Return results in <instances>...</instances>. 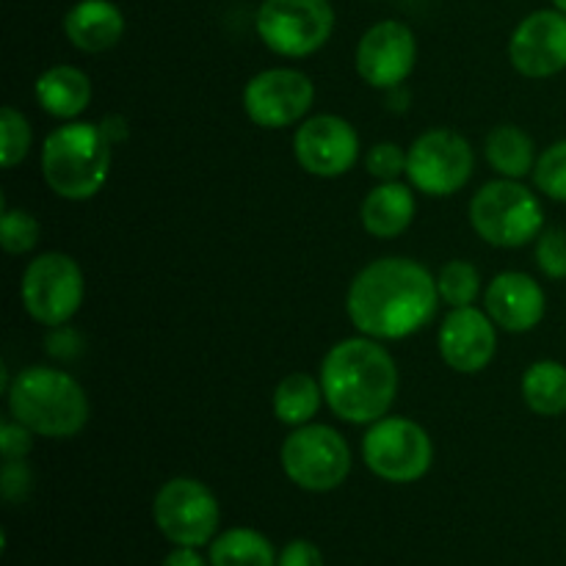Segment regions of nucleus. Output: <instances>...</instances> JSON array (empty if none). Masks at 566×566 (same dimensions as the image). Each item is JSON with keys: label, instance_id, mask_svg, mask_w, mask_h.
Listing matches in <instances>:
<instances>
[{"label": "nucleus", "instance_id": "f257e3e1", "mask_svg": "<svg viewBox=\"0 0 566 566\" xmlns=\"http://www.w3.org/2000/svg\"><path fill=\"white\" fill-rule=\"evenodd\" d=\"M440 307L437 280L409 258H385L365 265L348 287L346 310L363 335L403 340L423 329Z\"/></svg>", "mask_w": 566, "mask_h": 566}, {"label": "nucleus", "instance_id": "f03ea898", "mask_svg": "<svg viewBox=\"0 0 566 566\" xmlns=\"http://www.w3.org/2000/svg\"><path fill=\"white\" fill-rule=\"evenodd\" d=\"M321 390L340 420L357 426L376 423L396 401V359L374 337H348L332 346L324 357Z\"/></svg>", "mask_w": 566, "mask_h": 566}, {"label": "nucleus", "instance_id": "7ed1b4c3", "mask_svg": "<svg viewBox=\"0 0 566 566\" xmlns=\"http://www.w3.org/2000/svg\"><path fill=\"white\" fill-rule=\"evenodd\" d=\"M11 418L39 437H75L88 423V398L70 374L55 368L20 370L9 385Z\"/></svg>", "mask_w": 566, "mask_h": 566}, {"label": "nucleus", "instance_id": "20e7f679", "mask_svg": "<svg viewBox=\"0 0 566 566\" xmlns=\"http://www.w3.org/2000/svg\"><path fill=\"white\" fill-rule=\"evenodd\" d=\"M111 147L103 127L88 122L61 125L44 138L42 175L61 199L83 202L99 193L111 171Z\"/></svg>", "mask_w": 566, "mask_h": 566}, {"label": "nucleus", "instance_id": "39448f33", "mask_svg": "<svg viewBox=\"0 0 566 566\" xmlns=\"http://www.w3.org/2000/svg\"><path fill=\"white\" fill-rule=\"evenodd\" d=\"M470 224L497 249H520L542 235L545 210L539 199L517 180H492L470 202Z\"/></svg>", "mask_w": 566, "mask_h": 566}, {"label": "nucleus", "instance_id": "423d86ee", "mask_svg": "<svg viewBox=\"0 0 566 566\" xmlns=\"http://www.w3.org/2000/svg\"><path fill=\"white\" fill-rule=\"evenodd\" d=\"M282 470L307 492H332L352 473V448L329 426H298L280 451Z\"/></svg>", "mask_w": 566, "mask_h": 566}, {"label": "nucleus", "instance_id": "0eeeda50", "mask_svg": "<svg viewBox=\"0 0 566 566\" xmlns=\"http://www.w3.org/2000/svg\"><path fill=\"white\" fill-rule=\"evenodd\" d=\"M363 459L374 475L390 484H412L431 468L434 446L423 426L407 418H381L363 437Z\"/></svg>", "mask_w": 566, "mask_h": 566}, {"label": "nucleus", "instance_id": "6e6552de", "mask_svg": "<svg viewBox=\"0 0 566 566\" xmlns=\"http://www.w3.org/2000/svg\"><path fill=\"white\" fill-rule=\"evenodd\" d=\"M335 28L329 0H263L258 9V36L269 50L304 59L324 48Z\"/></svg>", "mask_w": 566, "mask_h": 566}, {"label": "nucleus", "instance_id": "1a4fd4ad", "mask_svg": "<svg viewBox=\"0 0 566 566\" xmlns=\"http://www.w3.org/2000/svg\"><path fill=\"white\" fill-rule=\"evenodd\" d=\"M83 293V271L70 254H39L22 274V304L28 315L44 326L66 324L81 310Z\"/></svg>", "mask_w": 566, "mask_h": 566}, {"label": "nucleus", "instance_id": "9d476101", "mask_svg": "<svg viewBox=\"0 0 566 566\" xmlns=\"http://www.w3.org/2000/svg\"><path fill=\"white\" fill-rule=\"evenodd\" d=\"M475 166L473 147L448 127L423 133L407 149V177L420 193L451 197L470 180Z\"/></svg>", "mask_w": 566, "mask_h": 566}, {"label": "nucleus", "instance_id": "9b49d317", "mask_svg": "<svg viewBox=\"0 0 566 566\" xmlns=\"http://www.w3.org/2000/svg\"><path fill=\"white\" fill-rule=\"evenodd\" d=\"M160 534L177 547H202L219 531V501L193 479H171L160 486L153 503Z\"/></svg>", "mask_w": 566, "mask_h": 566}, {"label": "nucleus", "instance_id": "f8f14e48", "mask_svg": "<svg viewBox=\"0 0 566 566\" xmlns=\"http://www.w3.org/2000/svg\"><path fill=\"white\" fill-rule=\"evenodd\" d=\"M313 81L304 72L287 66L260 72L243 88V111L265 130H280L302 122L313 108Z\"/></svg>", "mask_w": 566, "mask_h": 566}, {"label": "nucleus", "instance_id": "ddd939ff", "mask_svg": "<svg viewBox=\"0 0 566 566\" xmlns=\"http://www.w3.org/2000/svg\"><path fill=\"white\" fill-rule=\"evenodd\" d=\"M418 42L412 28L398 20L376 22L357 44V72L368 86L398 88L415 70Z\"/></svg>", "mask_w": 566, "mask_h": 566}, {"label": "nucleus", "instance_id": "4468645a", "mask_svg": "<svg viewBox=\"0 0 566 566\" xmlns=\"http://www.w3.org/2000/svg\"><path fill=\"white\" fill-rule=\"evenodd\" d=\"M296 160L315 177H343L359 155V136L343 116L318 114L302 122L293 138Z\"/></svg>", "mask_w": 566, "mask_h": 566}, {"label": "nucleus", "instance_id": "2eb2a0df", "mask_svg": "<svg viewBox=\"0 0 566 566\" xmlns=\"http://www.w3.org/2000/svg\"><path fill=\"white\" fill-rule=\"evenodd\" d=\"M509 59L525 77H553L566 70V14L542 9L525 17L512 33Z\"/></svg>", "mask_w": 566, "mask_h": 566}, {"label": "nucleus", "instance_id": "dca6fc26", "mask_svg": "<svg viewBox=\"0 0 566 566\" xmlns=\"http://www.w3.org/2000/svg\"><path fill=\"white\" fill-rule=\"evenodd\" d=\"M497 348L495 321L490 313L470 307H453L440 326V354L448 368L459 374H479L492 363Z\"/></svg>", "mask_w": 566, "mask_h": 566}, {"label": "nucleus", "instance_id": "f3484780", "mask_svg": "<svg viewBox=\"0 0 566 566\" xmlns=\"http://www.w3.org/2000/svg\"><path fill=\"white\" fill-rule=\"evenodd\" d=\"M486 313L506 332H531L545 318V291L523 271H503L486 287Z\"/></svg>", "mask_w": 566, "mask_h": 566}, {"label": "nucleus", "instance_id": "a211bd4d", "mask_svg": "<svg viewBox=\"0 0 566 566\" xmlns=\"http://www.w3.org/2000/svg\"><path fill=\"white\" fill-rule=\"evenodd\" d=\"M64 33L83 53H105L125 33V17L108 0H81L66 11Z\"/></svg>", "mask_w": 566, "mask_h": 566}, {"label": "nucleus", "instance_id": "6ab92c4d", "mask_svg": "<svg viewBox=\"0 0 566 566\" xmlns=\"http://www.w3.org/2000/svg\"><path fill=\"white\" fill-rule=\"evenodd\" d=\"M36 94L39 108L48 111L55 119H75L77 114L88 108L92 103V81L77 66H50L36 77Z\"/></svg>", "mask_w": 566, "mask_h": 566}, {"label": "nucleus", "instance_id": "aec40b11", "mask_svg": "<svg viewBox=\"0 0 566 566\" xmlns=\"http://www.w3.org/2000/svg\"><path fill=\"white\" fill-rule=\"evenodd\" d=\"M415 219V193L403 182H381L363 202V227L374 238H398Z\"/></svg>", "mask_w": 566, "mask_h": 566}, {"label": "nucleus", "instance_id": "412c9836", "mask_svg": "<svg viewBox=\"0 0 566 566\" xmlns=\"http://www.w3.org/2000/svg\"><path fill=\"white\" fill-rule=\"evenodd\" d=\"M486 160L501 177L523 180L536 166L534 138L517 125H497L486 136Z\"/></svg>", "mask_w": 566, "mask_h": 566}, {"label": "nucleus", "instance_id": "4be33fe9", "mask_svg": "<svg viewBox=\"0 0 566 566\" xmlns=\"http://www.w3.org/2000/svg\"><path fill=\"white\" fill-rule=\"evenodd\" d=\"M523 401L542 418H558L566 412V365L556 359L534 363L523 374Z\"/></svg>", "mask_w": 566, "mask_h": 566}, {"label": "nucleus", "instance_id": "5701e85b", "mask_svg": "<svg viewBox=\"0 0 566 566\" xmlns=\"http://www.w3.org/2000/svg\"><path fill=\"white\" fill-rule=\"evenodd\" d=\"M210 566H276V553L260 531H224L210 545Z\"/></svg>", "mask_w": 566, "mask_h": 566}, {"label": "nucleus", "instance_id": "b1692460", "mask_svg": "<svg viewBox=\"0 0 566 566\" xmlns=\"http://www.w3.org/2000/svg\"><path fill=\"white\" fill-rule=\"evenodd\" d=\"M321 398H324V390L310 374L285 376L274 390L276 420L285 426H296V429L307 426L318 415Z\"/></svg>", "mask_w": 566, "mask_h": 566}, {"label": "nucleus", "instance_id": "393cba45", "mask_svg": "<svg viewBox=\"0 0 566 566\" xmlns=\"http://www.w3.org/2000/svg\"><path fill=\"white\" fill-rule=\"evenodd\" d=\"M440 298L451 307H470L481 293V274L468 260H451L437 276Z\"/></svg>", "mask_w": 566, "mask_h": 566}, {"label": "nucleus", "instance_id": "a878e982", "mask_svg": "<svg viewBox=\"0 0 566 566\" xmlns=\"http://www.w3.org/2000/svg\"><path fill=\"white\" fill-rule=\"evenodd\" d=\"M31 142L33 133L25 116L11 105H3V111H0V164L6 169L20 164L31 149Z\"/></svg>", "mask_w": 566, "mask_h": 566}, {"label": "nucleus", "instance_id": "bb28decb", "mask_svg": "<svg viewBox=\"0 0 566 566\" xmlns=\"http://www.w3.org/2000/svg\"><path fill=\"white\" fill-rule=\"evenodd\" d=\"M534 182L545 197L553 199V202L566 205V138L564 142L551 144V147L536 158Z\"/></svg>", "mask_w": 566, "mask_h": 566}, {"label": "nucleus", "instance_id": "cd10ccee", "mask_svg": "<svg viewBox=\"0 0 566 566\" xmlns=\"http://www.w3.org/2000/svg\"><path fill=\"white\" fill-rule=\"evenodd\" d=\"M0 243L9 254H25L39 243V221L25 210H11L3 205L0 216Z\"/></svg>", "mask_w": 566, "mask_h": 566}, {"label": "nucleus", "instance_id": "c85d7f7f", "mask_svg": "<svg viewBox=\"0 0 566 566\" xmlns=\"http://www.w3.org/2000/svg\"><path fill=\"white\" fill-rule=\"evenodd\" d=\"M536 263L551 280H566V230L553 227L536 241Z\"/></svg>", "mask_w": 566, "mask_h": 566}, {"label": "nucleus", "instance_id": "c756f323", "mask_svg": "<svg viewBox=\"0 0 566 566\" xmlns=\"http://www.w3.org/2000/svg\"><path fill=\"white\" fill-rule=\"evenodd\" d=\"M365 166H368L370 177H376L381 182H392L407 171V153L398 144L381 142L376 147H370Z\"/></svg>", "mask_w": 566, "mask_h": 566}, {"label": "nucleus", "instance_id": "7c9ffc66", "mask_svg": "<svg viewBox=\"0 0 566 566\" xmlns=\"http://www.w3.org/2000/svg\"><path fill=\"white\" fill-rule=\"evenodd\" d=\"M33 431L25 429L22 423H3L0 426V451H3L6 462L14 459H25L33 448Z\"/></svg>", "mask_w": 566, "mask_h": 566}, {"label": "nucleus", "instance_id": "2f4dec72", "mask_svg": "<svg viewBox=\"0 0 566 566\" xmlns=\"http://www.w3.org/2000/svg\"><path fill=\"white\" fill-rule=\"evenodd\" d=\"M31 470L22 459H14V462H6L3 473H0V490H3L6 501H22L31 490Z\"/></svg>", "mask_w": 566, "mask_h": 566}, {"label": "nucleus", "instance_id": "473e14b6", "mask_svg": "<svg viewBox=\"0 0 566 566\" xmlns=\"http://www.w3.org/2000/svg\"><path fill=\"white\" fill-rule=\"evenodd\" d=\"M276 566H324V556L318 547L307 539H296L280 553Z\"/></svg>", "mask_w": 566, "mask_h": 566}, {"label": "nucleus", "instance_id": "72a5a7b5", "mask_svg": "<svg viewBox=\"0 0 566 566\" xmlns=\"http://www.w3.org/2000/svg\"><path fill=\"white\" fill-rule=\"evenodd\" d=\"M164 566H208L193 547H177L164 558Z\"/></svg>", "mask_w": 566, "mask_h": 566}, {"label": "nucleus", "instance_id": "f704fd0d", "mask_svg": "<svg viewBox=\"0 0 566 566\" xmlns=\"http://www.w3.org/2000/svg\"><path fill=\"white\" fill-rule=\"evenodd\" d=\"M103 133H105V138H108L111 144H116V142H122V138H127V122L122 119V116H105L103 119Z\"/></svg>", "mask_w": 566, "mask_h": 566}, {"label": "nucleus", "instance_id": "c9c22d12", "mask_svg": "<svg viewBox=\"0 0 566 566\" xmlns=\"http://www.w3.org/2000/svg\"><path fill=\"white\" fill-rule=\"evenodd\" d=\"M553 6H556L558 11H564V14H566V0H553Z\"/></svg>", "mask_w": 566, "mask_h": 566}]
</instances>
